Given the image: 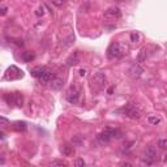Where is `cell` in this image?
Segmentation results:
<instances>
[{
	"instance_id": "8992f818",
	"label": "cell",
	"mask_w": 167,
	"mask_h": 167,
	"mask_svg": "<svg viewBox=\"0 0 167 167\" xmlns=\"http://www.w3.org/2000/svg\"><path fill=\"white\" fill-rule=\"evenodd\" d=\"M91 80H93V84H97L98 86H102L103 84L106 82V76H105V73H102V72H97V73H94Z\"/></svg>"
},
{
	"instance_id": "8fae6325",
	"label": "cell",
	"mask_w": 167,
	"mask_h": 167,
	"mask_svg": "<svg viewBox=\"0 0 167 167\" xmlns=\"http://www.w3.org/2000/svg\"><path fill=\"white\" fill-rule=\"evenodd\" d=\"M145 157L149 158V159H152V161L156 159V157H157V150H156V148H154V146H148V148H146V150H145Z\"/></svg>"
},
{
	"instance_id": "7c38bea8",
	"label": "cell",
	"mask_w": 167,
	"mask_h": 167,
	"mask_svg": "<svg viewBox=\"0 0 167 167\" xmlns=\"http://www.w3.org/2000/svg\"><path fill=\"white\" fill-rule=\"evenodd\" d=\"M12 127H13V129L17 131V132H25L26 128H27L25 121H16V123H13V125H12Z\"/></svg>"
},
{
	"instance_id": "484cf974",
	"label": "cell",
	"mask_w": 167,
	"mask_h": 167,
	"mask_svg": "<svg viewBox=\"0 0 167 167\" xmlns=\"http://www.w3.org/2000/svg\"><path fill=\"white\" fill-rule=\"evenodd\" d=\"M35 14H37V16H42V14H43V8H42V7L39 8V9L35 12Z\"/></svg>"
},
{
	"instance_id": "52a82bcc",
	"label": "cell",
	"mask_w": 167,
	"mask_h": 167,
	"mask_svg": "<svg viewBox=\"0 0 167 167\" xmlns=\"http://www.w3.org/2000/svg\"><path fill=\"white\" fill-rule=\"evenodd\" d=\"M67 65L68 67H73V65H77L78 63H80V59H78V52H73L72 55H69L68 59H67Z\"/></svg>"
},
{
	"instance_id": "ac0fdd59",
	"label": "cell",
	"mask_w": 167,
	"mask_h": 167,
	"mask_svg": "<svg viewBox=\"0 0 167 167\" xmlns=\"http://www.w3.org/2000/svg\"><path fill=\"white\" fill-rule=\"evenodd\" d=\"M51 86H52L54 90H59V89H60V87L63 86V81H61V80H55Z\"/></svg>"
},
{
	"instance_id": "7402d4cb",
	"label": "cell",
	"mask_w": 167,
	"mask_h": 167,
	"mask_svg": "<svg viewBox=\"0 0 167 167\" xmlns=\"http://www.w3.org/2000/svg\"><path fill=\"white\" fill-rule=\"evenodd\" d=\"M67 163L64 161H59V159H55L52 161V166H65Z\"/></svg>"
},
{
	"instance_id": "e0dca14e",
	"label": "cell",
	"mask_w": 167,
	"mask_h": 167,
	"mask_svg": "<svg viewBox=\"0 0 167 167\" xmlns=\"http://www.w3.org/2000/svg\"><path fill=\"white\" fill-rule=\"evenodd\" d=\"M14 105L17 106V107H21L22 106V103H24V98H22V95L20 94V93H14Z\"/></svg>"
},
{
	"instance_id": "3957f363",
	"label": "cell",
	"mask_w": 167,
	"mask_h": 167,
	"mask_svg": "<svg viewBox=\"0 0 167 167\" xmlns=\"http://www.w3.org/2000/svg\"><path fill=\"white\" fill-rule=\"evenodd\" d=\"M123 111H124L127 116L131 118V119H138V118L141 116L140 110L136 109V106L132 105V103H128V105H127L124 109H123Z\"/></svg>"
},
{
	"instance_id": "603a6c76",
	"label": "cell",
	"mask_w": 167,
	"mask_h": 167,
	"mask_svg": "<svg viewBox=\"0 0 167 167\" xmlns=\"http://www.w3.org/2000/svg\"><path fill=\"white\" fill-rule=\"evenodd\" d=\"M52 2V4H55L56 7H61L63 3H64V0H51Z\"/></svg>"
},
{
	"instance_id": "83f0119b",
	"label": "cell",
	"mask_w": 167,
	"mask_h": 167,
	"mask_svg": "<svg viewBox=\"0 0 167 167\" xmlns=\"http://www.w3.org/2000/svg\"><path fill=\"white\" fill-rule=\"evenodd\" d=\"M85 73H86L85 69H80V76H85Z\"/></svg>"
},
{
	"instance_id": "9a60e30c",
	"label": "cell",
	"mask_w": 167,
	"mask_h": 167,
	"mask_svg": "<svg viewBox=\"0 0 167 167\" xmlns=\"http://www.w3.org/2000/svg\"><path fill=\"white\" fill-rule=\"evenodd\" d=\"M148 51H146V49H142L140 51V54H138V56H137V61L138 63H144L146 60V58H148Z\"/></svg>"
},
{
	"instance_id": "4fadbf2b",
	"label": "cell",
	"mask_w": 167,
	"mask_h": 167,
	"mask_svg": "<svg viewBox=\"0 0 167 167\" xmlns=\"http://www.w3.org/2000/svg\"><path fill=\"white\" fill-rule=\"evenodd\" d=\"M34 58H35L34 52H30V51H25V52L21 54V59L24 61H31L34 60Z\"/></svg>"
},
{
	"instance_id": "5bb4252c",
	"label": "cell",
	"mask_w": 167,
	"mask_h": 167,
	"mask_svg": "<svg viewBox=\"0 0 167 167\" xmlns=\"http://www.w3.org/2000/svg\"><path fill=\"white\" fill-rule=\"evenodd\" d=\"M51 78H52V72H51L50 69H46V72L43 73V76L39 78V80H41V82H43V84H47L49 81H51Z\"/></svg>"
},
{
	"instance_id": "ba28073f",
	"label": "cell",
	"mask_w": 167,
	"mask_h": 167,
	"mask_svg": "<svg viewBox=\"0 0 167 167\" xmlns=\"http://www.w3.org/2000/svg\"><path fill=\"white\" fill-rule=\"evenodd\" d=\"M129 73H131V76L134 77V78H137V77H140L142 73H144V69L141 68L138 64H134L131 67V69H129Z\"/></svg>"
},
{
	"instance_id": "6da1fadb",
	"label": "cell",
	"mask_w": 167,
	"mask_h": 167,
	"mask_svg": "<svg viewBox=\"0 0 167 167\" xmlns=\"http://www.w3.org/2000/svg\"><path fill=\"white\" fill-rule=\"evenodd\" d=\"M124 55V50H123L121 45L119 42H112L107 50V56L110 59H118V58H121Z\"/></svg>"
},
{
	"instance_id": "f1b7e54d",
	"label": "cell",
	"mask_w": 167,
	"mask_h": 167,
	"mask_svg": "<svg viewBox=\"0 0 167 167\" xmlns=\"http://www.w3.org/2000/svg\"><path fill=\"white\" fill-rule=\"evenodd\" d=\"M112 91H114V87H110V89L107 90V93H109V94H112Z\"/></svg>"
},
{
	"instance_id": "ffe728a7",
	"label": "cell",
	"mask_w": 167,
	"mask_h": 167,
	"mask_svg": "<svg viewBox=\"0 0 167 167\" xmlns=\"http://www.w3.org/2000/svg\"><path fill=\"white\" fill-rule=\"evenodd\" d=\"M158 146H159L161 149H167V138H161V140L158 141Z\"/></svg>"
},
{
	"instance_id": "2e32d148",
	"label": "cell",
	"mask_w": 167,
	"mask_h": 167,
	"mask_svg": "<svg viewBox=\"0 0 167 167\" xmlns=\"http://www.w3.org/2000/svg\"><path fill=\"white\" fill-rule=\"evenodd\" d=\"M148 121L150 123V124H153V125H157V124H159V123H161V118L156 116V115H149Z\"/></svg>"
},
{
	"instance_id": "cb8c5ba5",
	"label": "cell",
	"mask_w": 167,
	"mask_h": 167,
	"mask_svg": "<svg viewBox=\"0 0 167 167\" xmlns=\"http://www.w3.org/2000/svg\"><path fill=\"white\" fill-rule=\"evenodd\" d=\"M7 124H8V120H7V119L4 118V116L0 118V125H2V127H5Z\"/></svg>"
},
{
	"instance_id": "f546056e",
	"label": "cell",
	"mask_w": 167,
	"mask_h": 167,
	"mask_svg": "<svg viewBox=\"0 0 167 167\" xmlns=\"http://www.w3.org/2000/svg\"><path fill=\"white\" fill-rule=\"evenodd\" d=\"M119 2H125V0H119Z\"/></svg>"
},
{
	"instance_id": "d6986e66",
	"label": "cell",
	"mask_w": 167,
	"mask_h": 167,
	"mask_svg": "<svg viewBox=\"0 0 167 167\" xmlns=\"http://www.w3.org/2000/svg\"><path fill=\"white\" fill-rule=\"evenodd\" d=\"M72 142H73V145H81L82 144V136H80V134L74 136L72 138Z\"/></svg>"
},
{
	"instance_id": "277c9868",
	"label": "cell",
	"mask_w": 167,
	"mask_h": 167,
	"mask_svg": "<svg viewBox=\"0 0 167 167\" xmlns=\"http://www.w3.org/2000/svg\"><path fill=\"white\" fill-rule=\"evenodd\" d=\"M105 16H106V17H110V18H120L121 17V12H120V9H119L118 7H111L105 12Z\"/></svg>"
},
{
	"instance_id": "44dd1931",
	"label": "cell",
	"mask_w": 167,
	"mask_h": 167,
	"mask_svg": "<svg viewBox=\"0 0 167 167\" xmlns=\"http://www.w3.org/2000/svg\"><path fill=\"white\" fill-rule=\"evenodd\" d=\"M138 41H140V35H138L137 33H132V34H131V42L137 43Z\"/></svg>"
},
{
	"instance_id": "7a4b0ae2",
	"label": "cell",
	"mask_w": 167,
	"mask_h": 167,
	"mask_svg": "<svg viewBox=\"0 0 167 167\" xmlns=\"http://www.w3.org/2000/svg\"><path fill=\"white\" fill-rule=\"evenodd\" d=\"M112 138H114V128H111V127H107L105 131H102L97 136V140L99 141V144H102V145L109 144Z\"/></svg>"
},
{
	"instance_id": "d4e9b609",
	"label": "cell",
	"mask_w": 167,
	"mask_h": 167,
	"mask_svg": "<svg viewBox=\"0 0 167 167\" xmlns=\"http://www.w3.org/2000/svg\"><path fill=\"white\" fill-rule=\"evenodd\" d=\"M74 166H85V162H84V159H77L74 162Z\"/></svg>"
},
{
	"instance_id": "4316f807",
	"label": "cell",
	"mask_w": 167,
	"mask_h": 167,
	"mask_svg": "<svg viewBox=\"0 0 167 167\" xmlns=\"http://www.w3.org/2000/svg\"><path fill=\"white\" fill-rule=\"evenodd\" d=\"M5 13H7V8L3 7V8H2V16H5Z\"/></svg>"
},
{
	"instance_id": "9c48e42d",
	"label": "cell",
	"mask_w": 167,
	"mask_h": 167,
	"mask_svg": "<svg viewBox=\"0 0 167 167\" xmlns=\"http://www.w3.org/2000/svg\"><path fill=\"white\" fill-rule=\"evenodd\" d=\"M46 69L47 68H43V67H35V68H33L30 71V74L35 78H41L43 76V73L46 72Z\"/></svg>"
},
{
	"instance_id": "5b68a950",
	"label": "cell",
	"mask_w": 167,
	"mask_h": 167,
	"mask_svg": "<svg viewBox=\"0 0 167 167\" xmlns=\"http://www.w3.org/2000/svg\"><path fill=\"white\" fill-rule=\"evenodd\" d=\"M78 98H80V94H78L77 90L69 91V93L67 94V101H68L71 105H77V103H78Z\"/></svg>"
},
{
	"instance_id": "30bf717a",
	"label": "cell",
	"mask_w": 167,
	"mask_h": 167,
	"mask_svg": "<svg viewBox=\"0 0 167 167\" xmlns=\"http://www.w3.org/2000/svg\"><path fill=\"white\" fill-rule=\"evenodd\" d=\"M60 152L63 153V156H65V157H71V156H73L74 149H73V146H71V145H68V144H64V145H61Z\"/></svg>"
}]
</instances>
